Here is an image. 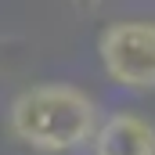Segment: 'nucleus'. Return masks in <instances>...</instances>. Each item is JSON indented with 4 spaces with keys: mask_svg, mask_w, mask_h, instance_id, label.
Returning a JSON list of instances; mask_svg holds the SVG:
<instances>
[{
    "mask_svg": "<svg viewBox=\"0 0 155 155\" xmlns=\"http://www.w3.org/2000/svg\"><path fill=\"white\" fill-rule=\"evenodd\" d=\"M7 126L22 144L36 152L69 155L94 141L101 112L94 97L72 83H36L11 101Z\"/></svg>",
    "mask_w": 155,
    "mask_h": 155,
    "instance_id": "1",
    "label": "nucleus"
},
{
    "mask_svg": "<svg viewBox=\"0 0 155 155\" xmlns=\"http://www.w3.org/2000/svg\"><path fill=\"white\" fill-rule=\"evenodd\" d=\"M97 58L105 76L123 90H155V22L126 18L97 36Z\"/></svg>",
    "mask_w": 155,
    "mask_h": 155,
    "instance_id": "2",
    "label": "nucleus"
},
{
    "mask_svg": "<svg viewBox=\"0 0 155 155\" xmlns=\"http://www.w3.org/2000/svg\"><path fill=\"white\" fill-rule=\"evenodd\" d=\"M90 155H155V126L137 112H112L101 119Z\"/></svg>",
    "mask_w": 155,
    "mask_h": 155,
    "instance_id": "3",
    "label": "nucleus"
}]
</instances>
